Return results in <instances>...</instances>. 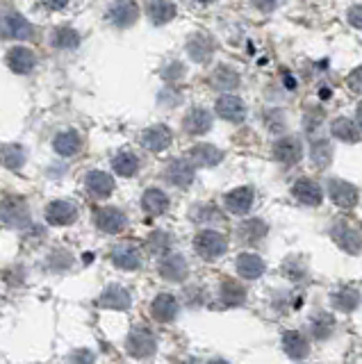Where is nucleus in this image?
<instances>
[{"label":"nucleus","mask_w":362,"mask_h":364,"mask_svg":"<svg viewBox=\"0 0 362 364\" xmlns=\"http://www.w3.org/2000/svg\"><path fill=\"white\" fill-rule=\"evenodd\" d=\"M310 157H312V164L316 168H326L328 162H331V157H333V148L328 141L319 139V141H314L312 144V151H310Z\"/></svg>","instance_id":"36"},{"label":"nucleus","mask_w":362,"mask_h":364,"mask_svg":"<svg viewBox=\"0 0 362 364\" xmlns=\"http://www.w3.org/2000/svg\"><path fill=\"white\" fill-rule=\"evenodd\" d=\"M112 262H115V267L123 269V271H134V269H139L142 264V255H139V250L134 248L132 244H119L112 248Z\"/></svg>","instance_id":"8"},{"label":"nucleus","mask_w":362,"mask_h":364,"mask_svg":"<svg viewBox=\"0 0 362 364\" xmlns=\"http://www.w3.org/2000/svg\"><path fill=\"white\" fill-rule=\"evenodd\" d=\"M328 193H331L333 203L342 210L356 208L358 203V189L353 185H348L344 180H331L328 182Z\"/></svg>","instance_id":"6"},{"label":"nucleus","mask_w":362,"mask_h":364,"mask_svg":"<svg viewBox=\"0 0 362 364\" xmlns=\"http://www.w3.org/2000/svg\"><path fill=\"white\" fill-rule=\"evenodd\" d=\"M32 34L30 23L16 11H0V37L5 39H28Z\"/></svg>","instance_id":"3"},{"label":"nucleus","mask_w":362,"mask_h":364,"mask_svg":"<svg viewBox=\"0 0 362 364\" xmlns=\"http://www.w3.org/2000/svg\"><path fill=\"white\" fill-rule=\"evenodd\" d=\"M292 193L294 198L301 200L303 205H312V208H316V205L321 203L324 193H321V187L316 185V182L312 180H299L297 185L292 187Z\"/></svg>","instance_id":"18"},{"label":"nucleus","mask_w":362,"mask_h":364,"mask_svg":"<svg viewBox=\"0 0 362 364\" xmlns=\"http://www.w3.org/2000/svg\"><path fill=\"white\" fill-rule=\"evenodd\" d=\"M331 130H333V134L337 136V139H342V141H348V144L360 141V132L356 128V123L348 121V119H335L333 125H331Z\"/></svg>","instance_id":"34"},{"label":"nucleus","mask_w":362,"mask_h":364,"mask_svg":"<svg viewBox=\"0 0 362 364\" xmlns=\"http://www.w3.org/2000/svg\"><path fill=\"white\" fill-rule=\"evenodd\" d=\"M255 3V7H260V9H265V11H269V9H274V5H276V0H253Z\"/></svg>","instance_id":"44"},{"label":"nucleus","mask_w":362,"mask_h":364,"mask_svg":"<svg viewBox=\"0 0 362 364\" xmlns=\"http://www.w3.org/2000/svg\"><path fill=\"white\" fill-rule=\"evenodd\" d=\"M237 271H240L242 278L255 280L265 273V262H262V257H257L253 253H242L237 257Z\"/></svg>","instance_id":"21"},{"label":"nucleus","mask_w":362,"mask_h":364,"mask_svg":"<svg viewBox=\"0 0 362 364\" xmlns=\"http://www.w3.org/2000/svg\"><path fill=\"white\" fill-rule=\"evenodd\" d=\"M160 276L166 280H183L187 276V262L180 255H171L160 262Z\"/></svg>","instance_id":"26"},{"label":"nucleus","mask_w":362,"mask_h":364,"mask_svg":"<svg viewBox=\"0 0 362 364\" xmlns=\"http://www.w3.org/2000/svg\"><path fill=\"white\" fill-rule=\"evenodd\" d=\"M169 144H171V132H169V128H164V125H155V128L144 130L142 134V146L149 148L153 153H162Z\"/></svg>","instance_id":"16"},{"label":"nucleus","mask_w":362,"mask_h":364,"mask_svg":"<svg viewBox=\"0 0 362 364\" xmlns=\"http://www.w3.org/2000/svg\"><path fill=\"white\" fill-rule=\"evenodd\" d=\"M85 185L94 198H107L110 193L115 191V180H112V176L103 173V171H92V173H87Z\"/></svg>","instance_id":"15"},{"label":"nucleus","mask_w":362,"mask_h":364,"mask_svg":"<svg viewBox=\"0 0 362 364\" xmlns=\"http://www.w3.org/2000/svg\"><path fill=\"white\" fill-rule=\"evenodd\" d=\"M0 221L9 228H26L30 223V212L23 198L9 196L0 203Z\"/></svg>","instance_id":"1"},{"label":"nucleus","mask_w":362,"mask_h":364,"mask_svg":"<svg viewBox=\"0 0 362 364\" xmlns=\"http://www.w3.org/2000/svg\"><path fill=\"white\" fill-rule=\"evenodd\" d=\"M53 146L60 155L71 157L80 151V136H78V132H73V130H66V132H60L58 136H55Z\"/></svg>","instance_id":"29"},{"label":"nucleus","mask_w":362,"mask_h":364,"mask_svg":"<svg viewBox=\"0 0 362 364\" xmlns=\"http://www.w3.org/2000/svg\"><path fill=\"white\" fill-rule=\"evenodd\" d=\"M128 353L132 358H151L155 348H157V341L153 337V333H149V330H132L130 337H128Z\"/></svg>","instance_id":"5"},{"label":"nucleus","mask_w":362,"mask_h":364,"mask_svg":"<svg viewBox=\"0 0 362 364\" xmlns=\"http://www.w3.org/2000/svg\"><path fill=\"white\" fill-rule=\"evenodd\" d=\"M346 85H348L351 91H356V94H362V66L353 68V71L348 73Z\"/></svg>","instance_id":"41"},{"label":"nucleus","mask_w":362,"mask_h":364,"mask_svg":"<svg viewBox=\"0 0 362 364\" xmlns=\"http://www.w3.org/2000/svg\"><path fill=\"white\" fill-rule=\"evenodd\" d=\"M214 107H217V114L221 119L230 121V123H240L246 117V107L240 96H221Z\"/></svg>","instance_id":"11"},{"label":"nucleus","mask_w":362,"mask_h":364,"mask_svg":"<svg viewBox=\"0 0 362 364\" xmlns=\"http://www.w3.org/2000/svg\"><path fill=\"white\" fill-rule=\"evenodd\" d=\"M282 348H285V353L292 360H303V358H308V353H310L308 339L301 333H297V330H287V333L282 335Z\"/></svg>","instance_id":"17"},{"label":"nucleus","mask_w":362,"mask_h":364,"mask_svg":"<svg viewBox=\"0 0 362 364\" xmlns=\"http://www.w3.org/2000/svg\"><path fill=\"white\" fill-rule=\"evenodd\" d=\"M274 157L282 164L299 162V159H301V144L297 139H292V136H285V139H280L274 146Z\"/></svg>","instance_id":"24"},{"label":"nucleus","mask_w":362,"mask_h":364,"mask_svg":"<svg viewBox=\"0 0 362 364\" xmlns=\"http://www.w3.org/2000/svg\"><path fill=\"white\" fill-rule=\"evenodd\" d=\"M358 303H360V294L353 287H342V289H337L333 294V305L337 307V310H342V312L356 310Z\"/></svg>","instance_id":"32"},{"label":"nucleus","mask_w":362,"mask_h":364,"mask_svg":"<svg viewBox=\"0 0 362 364\" xmlns=\"http://www.w3.org/2000/svg\"><path fill=\"white\" fill-rule=\"evenodd\" d=\"M185 130L189 134H203V132H208L212 128V114L208 109H191L187 117H185Z\"/></svg>","instance_id":"23"},{"label":"nucleus","mask_w":362,"mask_h":364,"mask_svg":"<svg viewBox=\"0 0 362 364\" xmlns=\"http://www.w3.org/2000/svg\"><path fill=\"white\" fill-rule=\"evenodd\" d=\"M71 0H37V5H41L43 9H50V11H60L69 7Z\"/></svg>","instance_id":"43"},{"label":"nucleus","mask_w":362,"mask_h":364,"mask_svg":"<svg viewBox=\"0 0 362 364\" xmlns=\"http://www.w3.org/2000/svg\"><path fill=\"white\" fill-rule=\"evenodd\" d=\"M253 198H255V193L251 187L233 189L228 196H225V210H228L230 214H246L253 208Z\"/></svg>","instance_id":"14"},{"label":"nucleus","mask_w":362,"mask_h":364,"mask_svg":"<svg viewBox=\"0 0 362 364\" xmlns=\"http://www.w3.org/2000/svg\"><path fill=\"white\" fill-rule=\"evenodd\" d=\"M189 3H194V5H210V3H214V0H189Z\"/></svg>","instance_id":"46"},{"label":"nucleus","mask_w":362,"mask_h":364,"mask_svg":"<svg viewBox=\"0 0 362 364\" xmlns=\"http://www.w3.org/2000/svg\"><path fill=\"white\" fill-rule=\"evenodd\" d=\"M210 55H212V43H210V39L196 37L194 41L189 43V57L194 62H206Z\"/></svg>","instance_id":"39"},{"label":"nucleus","mask_w":362,"mask_h":364,"mask_svg":"<svg viewBox=\"0 0 362 364\" xmlns=\"http://www.w3.org/2000/svg\"><path fill=\"white\" fill-rule=\"evenodd\" d=\"M149 16L155 26H162V23H169L176 16V5L169 3V0H153L149 5Z\"/></svg>","instance_id":"31"},{"label":"nucleus","mask_w":362,"mask_h":364,"mask_svg":"<svg viewBox=\"0 0 362 364\" xmlns=\"http://www.w3.org/2000/svg\"><path fill=\"white\" fill-rule=\"evenodd\" d=\"M142 208L146 210V214H149V216H160L169 208L166 193L160 191V189H149L144 193V198H142Z\"/></svg>","instance_id":"25"},{"label":"nucleus","mask_w":362,"mask_h":364,"mask_svg":"<svg viewBox=\"0 0 362 364\" xmlns=\"http://www.w3.org/2000/svg\"><path fill=\"white\" fill-rule=\"evenodd\" d=\"M346 18H348V23L353 28H358V30H362V5H353L348 9V14H346Z\"/></svg>","instance_id":"42"},{"label":"nucleus","mask_w":362,"mask_h":364,"mask_svg":"<svg viewBox=\"0 0 362 364\" xmlns=\"http://www.w3.org/2000/svg\"><path fill=\"white\" fill-rule=\"evenodd\" d=\"M333 316L331 314H326V312H319L314 318H312V337L314 339H326L328 335L333 333Z\"/></svg>","instance_id":"37"},{"label":"nucleus","mask_w":362,"mask_h":364,"mask_svg":"<svg viewBox=\"0 0 362 364\" xmlns=\"http://www.w3.org/2000/svg\"><path fill=\"white\" fill-rule=\"evenodd\" d=\"M78 210L73 203H66V200H55L46 208V221L53 225H69L75 221Z\"/></svg>","instance_id":"13"},{"label":"nucleus","mask_w":362,"mask_h":364,"mask_svg":"<svg viewBox=\"0 0 362 364\" xmlns=\"http://www.w3.org/2000/svg\"><path fill=\"white\" fill-rule=\"evenodd\" d=\"M265 235H267V225H265L262 221H257V219L246 221V223L240 228V237L244 239V242H248V244L257 242V239H262Z\"/></svg>","instance_id":"38"},{"label":"nucleus","mask_w":362,"mask_h":364,"mask_svg":"<svg viewBox=\"0 0 362 364\" xmlns=\"http://www.w3.org/2000/svg\"><path fill=\"white\" fill-rule=\"evenodd\" d=\"M331 237H333V242L342 248V250H346V253H353V255H358L360 253V248H362V239H360V235L351 228L348 223H344V221H337L333 228H331Z\"/></svg>","instance_id":"4"},{"label":"nucleus","mask_w":362,"mask_h":364,"mask_svg":"<svg viewBox=\"0 0 362 364\" xmlns=\"http://www.w3.org/2000/svg\"><path fill=\"white\" fill-rule=\"evenodd\" d=\"M7 64H9V68H12L14 73L28 75L32 68H35L37 57H35V53H32V50L23 48V46H16V48H12V50L7 53Z\"/></svg>","instance_id":"12"},{"label":"nucleus","mask_w":362,"mask_h":364,"mask_svg":"<svg viewBox=\"0 0 362 364\" xmlns=\"http://www.w3.org/2000/svg\"><path fill=\"white\" fill-rule=\"evenodd\" d=\"M221 151L219 148H214L210 144H198L191 148V153H189V159H191V164H198V166H217L221 162Z\"/></svg>","instance_id":"22"},{"label":"nucleus","mask_w":362,"mask_h":364,"mask_svg":"<svg viewBox=\"0 0 362 364\" xmlns=\"http://www.w3.org/2000/svg\"><path fill=\"white\" fill-rule=\"evenodd\" d=\"M219 296H221V303L225 305H242L246 299V291L242 284H237L235 280H223Z\"/></svg>","instance_id":"33"},{"label":"nucleus","mask_w":362,"mask_h":364,"mask_svg":"<svg viewBox=\"0 0 362 364\" xmlns=\"http://www.w3.org/2000/svg\"><path fill=\"white\" fill-rule=\"evenodd\" d=\"M0 164L5 168H12L18 171L21 166L26 164V151L16 144H7V146H0Z\"/></svg>","instance_id":"27"},{"label":"nucleus","mask_w":362,"mask_h":364,"mask_svg":"<svg viewBox=\"0 0 362 364\" xmlns=\"http://www.w3.org/2000/svg\"><path fill=\"white\" fill-rule=\"evenodd\" d=\"M194 248H196V253L201 257H206V259H217L219 255L225 253V248H228V244H225V237H221L219 232H214V230H203L196 235L194 239Z\"/></svg>","instance_id":"2"},{"label":"nucleus","mask_w":362,"mask_h":364,"mask_svg":"<svg viewBox=\"0 0 362 364\" xmlns=\"http://www.w3.org/2000/svg\"><path fill=\"white\" fill-rule=\"evenodd\" d=\"M208 364H228V362H225V360H210Z\"/></svg>","instance_id":"47"},{"label":"nucleus","mask_w":362,"mask_h":364,"mask_svg":"<svg viewBox=\"0 0 362 364\" xmlns=\"http://www.w3.org/2000/svg\"><path fill=\"white\" fill-rule=\"evenodd\" d=\"M151 312H153V316L157 318V321L169 323V321H174V318L178 316V301L174 299L171 294H160V296H155Z\"/></svg>","instance_id":"20"},{"label":"nucleus","mask_w":362,"mask_h":364,"mask_svg":"<svg viewBox=\"0 0 362 364\" xmlns=\"http://www.w3.org/2000/svg\"><path fill=\"white\" fill-rule=\"evenodd\" d=\"M149 248L153 250V253H166L169 248H171V237H169L166 232H153L149 237Z\"/></svg>","instance_id":"40"},{"label":"nucleus","mask_w":362,"mask_h":364,"mask_svg":"<svg viewBox=\"0 0 362 364\" xmlns=\"http://www.w3.org/2000/svg\"><path fill=\"white\" fill-rule=\"evenodd\" d=\"M210 82L219 91H230L240 85V75H237L230 66H219V68H214V73L210 75Z\"/></svg>","instance_id":"28"},{"label":"nucleus","mask_w":362,"mask_h":364,"mask_svg":"<svg viewBox=\"0 0 362 364\" xmlns=\"http://www.w3.org/2000/svg\"><path fill=\"white\" fill-rule=\"evenodd\" d=\"M78 41H80V37H78V32L71 28H58L50 34V43L55 48H75Z\"/></svg>","instance_id":"35"},{"label":"nucleus","mask_w":362,"mask_h":364,"mask_svg":"<svg viewBox=\"0 0 362 364\" xmlns=\"http://www.w3.org/2000/svg\"><path fill=\"white\" fill-rule=\"evenodd\" d=\"M166 180L176 187H189L194 180V164L191 159H174L166 166Z\"/></svg>","instance_id":"9"},{"label":"nucleus","mask_w":362,"mask_h":364,"mask_svg":"<svg viewBox=\"0 0 362 364\" xmlns=\"http://www.w3.org/2000/svg\"><path fill=\"white\" fill-rule=\"evenodd\" d=\"M98 303L103 307H112V310H128L130 294H128V289H123L121 284H110V287L100 294Z\"/></svg>","instance_id":"19"},{"label":"nucleus","mask_w":362,"mask_h":364,"mask_svg":"<svg viewBox=\"0 0 362 364\" xmlns=\"http://www.w3.org/2000/svg\"><path fill=\"white\" fill-rule=\"evenodd\" d=\"M96 225L107 235H117L126 228V214L117 208H103L96 212Z\"/></svg>","instance_id":"7"},{"label":"nucleus","mask_w":362,"mask_h":364,"mask_svg":"<svg viewBox=\"0 0 362 364\" xmlns=\"http://www.w3.org/2000/svg\"><path fill=\"white\" fill-rule=\"evenodd\" d=\"M112 168H115L119 176L130 178V176L137 173L139 159H137V155H132V153H128V151H123V153L115 155V159H112Z\"/></svg>","instance_id":"30"},{"label":"nucleus","mask_w":362,"mask_h":364,"mask_svg":"<svg viewBox=\"0 0 362 364\" xmlns=\"http://www.w3.org/2000/svg\"><path fill=\"white\" fill-rule=\"evenodd\" d=\"M137 14H139V9H137V5L132 3V0H119V3H115L110 7L107 18L119 28H128V26H132L134 21H137Z\"/></svg>","instance_id":"10"},{"label":"nucleus","mask_w":362,"mask_h":364,"mask_svg":"<svg viewBox=\"0 0 362 364\" xmlns=\"http://www.w3.org/2000/svg\"><path fill=\"white\" fill-rule=\"evenodd\" d=\"M356 117H358V128L362 130V102L358 105V114H356Z\"/></svg>","instance_id":"45"}]
</instances>
